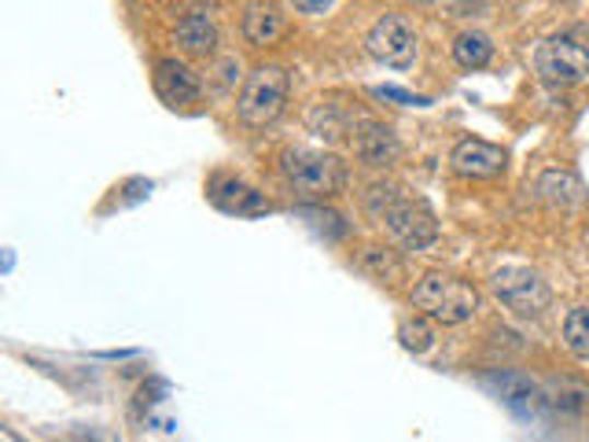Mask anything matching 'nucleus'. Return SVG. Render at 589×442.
I'll return each instance as SVG.
<instances>
[{
	"label": "nucleus",
	"mask_w": 589,
	"mask_h": 442,
	"mask_svg": "<svg viewBox=\"0 0 589 442\" xmlns=\"http://www.w3.org/2000/svg\"><path fill=\"white\" fill-rule=\"evenodd\" d=\"M413 306L424 310V314L435 321H442V325H464V321H472V314L480 310V291L457 277L428 274L424 280H416Z\"/></svg>",
	"instance_id": "nucleus-1"
},
{
	"label": "nucleus",
	"mask_w": 589,
	"mask_h": 442,
	"mask_svg": "<svg viewBox=\"0 0 589 442\" xmlns=\"http://www.w3.org/2000/svg\"><path fill=\"white\" fill-rule=\"evenodd\" d=\"M280 166H284V177L291 181L299 193H310V196H332L343 188L347 181V170L335 155H324V152H313V148H288L280 155Z\"/></svg>",
	"instance_id": "nucleus-2"
},
{
	"label": "nucleus",
	"mask_w": 589,
	"mask_h": 442,
	"mask_svg": "<svg viewBox=\"0 0 589 442\" xmlns=\"http://www.w3.org/2000/svg\"><path fill=\"white\" fill-rule=\"evenodd\" d=\"M376 214L388 221L391 236L399 240L402 247L409 251H424L435 244V236H439V221L424 203H413V199H402L394 196V188H388V196H383V207H372Z\"/></svg>",
	"instance_id": "nucleus-3"
},
{
	"label": "nucleus",
	"mask_w": 589,
	"mask_h": 442,
	"mask_svg": "<svg viewBox=\"0 0 589 442\" xmlns=\"http://www.w3.org/2000/svg\"><path fill=\"white\" fill-rule=\"evenodd\" d=\"M534 67L542 74V82L550 85H578L589 78V48L571 34L550 37V42L538 45Z\"/></svg>",
	"instance_id": "nucleus-4"
},
{
	"label": "nucleus",
	"mask_w": 589,
	"mask_h": 442,
	"mask_svg": "<svg viewBox=\"0 0 589 442\" xmlns=\"http://www.w3.org/2000/svg\"><path fill=\"white\" fill-rule=\"evenodd\" d=\"M288 100V74L280 67H258L240 93V118L247 126H269Z\"/></svg>",
	"instance_id": "nucleus-5"
},
{
	"label": "nucleus",
	"mask_w": 589,
	"mask_h": 442,
	"mask_svg": "<svg viewBox=\"0 0 589 442\" xmlns=\"http://www.w3.org/2000/svg\"><path fill=\"white\" fill-rule=\"evenodd\" d=\"M494 295L520 317H538L545 306H550V284H545L534 269H523V266L497 269V274H494Z\"/></svg>",
	"instance_id": "nucleus-6"
},
{
	"label": "nucleus",
	"mask_w": 589,
	"mask_h": 442,
	"mask_svg": "<svg viewBox=\"0 0 589 442\" xmlns=\"http://www.w3.org/2000/svg\"><path fill=\"white\" fill-rule=\"evenodd\" d=\"M365 45H369L372 59H380V63L388 67H399V70L409 67L416 56V34L402 15H383L380 23L369 30Z\"/></svg>",
	"instance_id": "nucleus-7"
},
{
	"label": "nucleus",
	"mask_w": 589,
	"mask_h": 442,
	"mask_svg": "<svg viewBox=\"0 0 589 442\" xmlns=\"http://www.w3.org/2000/svg\"><path fill=\"white\" fill-rule=\"evenodd\" d=\"M450 163L461 177H497L509 166V155L497 144H486V140H461L453 148Z\"/></svg>",
	"instance_id": "nucleus-8"
},
{
	"label": "nucleus",
	"mask_w": 589,
	"mask_h": 442,
	"mask_svg": "<svg viewBox=\"0 0 589 442\" xmlns=\"http://www.w3.org/2000/svg\"><path fill=\"white\" fill-rule=\"evenodd\" d=\"M155 89L166 104L181 107V104H192V100L199 96V78L192 74L188 67H181L177 59H162V63L155 67Z\"/></svg>",
	"instance_id": "nucleus-9"
},
{
	"label": "nucleus",
	"mask_w": 589,
	"mask_h": 442,
	"mask_svg": "<svg viewBox=\"0 0 589 442\" xmlns=\"http://www.w3.org/2000/svg\"><path fill=\"white\" fill-rule=\"evenodd\" d=\"M210 199L229 210V214H243V218H258V214H269V199H262L255 188H247L243 181H215L210 188Z\"/></svg>",
	"instance_id": "nucleus-10"
},
{
	"label": "nucleus",
	"mask_w": 589,
	"mask_h": 442,
	"mask_svg": "<svg viewBox=\"0 0 589 442\" xmlns=\"http://www.w3.org/2000/svg\"><path fill=\"white\" fill-rule=\"evenodd\" d=\"M538 196H542V203H550L556 210H571L586 199V188L571 170H550V174H542V181H538Z\"/></svg>",
	"instance_id": "nucleus-11"
},
{
	"label": "nucleus",
	"mask_w": 589,
	"mask_h": 442,
	"mask_svg": "<svg viewBox=\"0 0 589 442\" xmlns=\"http://www.w3.org/2000/svg\"><path fill=\"white\" fill-rule=\"evenodd\" d=\"M354 148H358V155L369 166H391L394 159H399V140H394L391 129L380 123H365L358 140H354Z\"/></svg>",
	"instance_id": "nucleus-12"
},
{
	"label": "nucleus",
	"mask_w": 589,
	"mask_h": 442,
	"mask_svg": "<svg viewBox=\"0 0 589 442\" xmlns=\"http://www.w3.org/2000/svg\"><path fill=\"white\" fill-rule=\"evenodd\" d=\"M177 42L185 53L192 56H210L215 53V45H218V26H215V19L210 15H203V12H192L185 15L177 23Z\"/></svg>",
	"instance_id": "nucleus-13"
},
{
	"label": "nucleus",
	"mask_w": 589,
	"mask_h": 442,
	"mask_svg": "<svg viewBox=\"0 0 589 442\" xmlns=\"http://www.w3.org/2000/svg\"><path fill=\"white\" fill-rule=\"evenodd\" d=\"M284 34V15L273 4H255L243 19V37L251 45H273Z\"/></svg>",
	"instance_id": "nucleus-14"
},
{
	"label": "nucleus",
	"mask_w": 589,
	"mask_h": 442,
	"mask_svg": "<svg viewBox=\"0 0 589 442\" xmlns=\"http://www.w3.org/2000/svg\"><path fill=\"white\" fill-rule=\"evenodd\" d=\"M453 59L461 63L464 70H480L494 59V45L486 34H461L453 42Z\"/></svg>",
	"instance_id": "nucleus-15"
},
{
	"label": "nucleus",
	"mask_w": 589,
	"mask_h": 442,
	"mask_svg": "<svg viewBox=\"0 0 589 442\" xmlns=\"http://www.w3.org/2000/svg\"><path fill=\"white\" fill-rule=\"evenodd\" d=\"M564 344H567V350H571L575 358L589 361V310L586 306H578V310L567 314V321H564Z\"/></svg>",
	"instance_id": "nucleus-16"
},
{
	"label": "nucleus",
	"mask_w": 589,
	"mask_h": 442,
	"mask_svg": "<svg viewBox=\"0 0 589 442\" xmlns=\"http://www.w3.org/2000/svg\"><path fill=\"white\" fill-rule=\"evenodd\" d=\"M399 339H402L405 350H413V354H424V350L435 344V332H431V325H424V321H405L402 332H399Z\"/></svg>",
	"instance_id": "nucleus-17"
},
{
	"label": "nucleus",
	"mask_w": 589,
	"mask_h": 442,
	"mask_svg": "<svg viewBox=\"0 0 589 442\" xmlns=\"http://www.w3.org/2000/svg\"><path fill=\"white\" fill-rule=\"evenodd\" d=\"M372 96H376V100H394L399 107H424V104H428L424 96H413V93H405V89H394V85L372 89Z\"/></svg>",
	"instance_id": "nucleus-18"
},
{
	"label": "nucleus",
	"mask_w": 589,
	"mask_h": 442,
	"mask_svg": "<svg viewBox=\"0 0 589 442\" xmlns=\"http://www.w3.org/2000/svg\"><path fill=\"white\" fill-rule=\"evenodd\" d=\"M291 4H294V8H299V12H302V15H321V12H324V8H328V4H332V0H291Z\"/></svg>",
	"instance_id": "nucleus-19"
}]
</instances>
